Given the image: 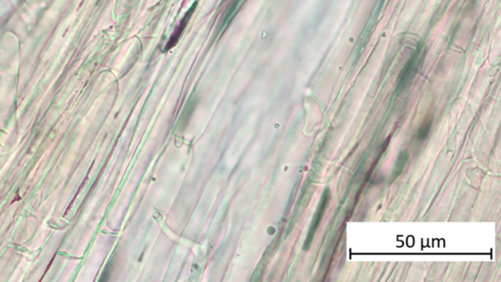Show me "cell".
I'll use <instances>...</instances> for the list:
<instances>
[{
    "label": "cell",
    "instance_id": "obj_1",
    "mask_svg": "<svg viewBox=\"0 0 501 282\" xmlns=\"http://www.w3.org/2000/svg\"><path fill=\"white\" fill-rule=\"evenodd\" d=\"M329 200H330V191L329 189H326L324 191L323 196H322V199L320 201V204L318 206V209H317V212L313 218V223L311 225V229H310V231H309V235H307V238L305 240V243H304V249L307 250L312 244V241H313V237H314V234L316 232V230L318 229L319 227V223L321 221V219L323 218L324 213H325V210L327 208V205L329 203Z\"/></svg>",
    "mask_w": 501,
    "mask_h": 282
},
{
    "label": "cell",
    "instance_id": "obj_5",
    "mask_svg": "<svg viewBox=\"0 0 501 282\" xmlns=\"http://www.w3.org/2000/svg\"><path fill=\"white\" fill-rule=\"evenodd\" d=\"M431 126H432V118H428L424 121V123L418 129L417 138L419 140H424L428 136Z\"/></svg>",
    "mask_w": 501,
    "mask_h": 282
},
{
    "label": "cell",
    "instance_id": "obj_4",
    "mask_svg": "<svg viewBox=\"0 0 501 282\" xmlns=\"http://www.w3.org/2000/svg\"><path fill=\"white\" fill-rule=\"evenodd\" d=\"M407 160H408V154H407V152H402L399 155L397 165H396V167L394 170V176H393V178H391V180L392 179H396L401 174V172L403 171L404 166L407 164Z\"/></svg>",
    "mask_w": 501,
    "mask_h": 282
},
{
    "label": "cell",
    "instance_id": "obj_3",
    "mask_svg": "<svg viewBox=\"0 0 501 282\" xmlns=\"http://www.w3.org/2000/svg\"><path fill=\"white\" fill-rule=\"evenodd\" d=\"M419 53H420V48L414 54H412V56L410 57V59L407 63L406 67L403 68V70H402V72L400 73V76L398 77V80H399L398 88L404 87L406 84H407V81L412 76V73H413L414 70H415V65H416V62H417V57Z\"/></svg>",
    "mask_w": 501,
    "mask_h": 282
},
{
    "label": "cell",
    "instance_id": "obj_2",
    "mask_svg": "<svg viewBox=\"0 0 501 282\" xmlns=\"http://www.w3.org/2000/svg\"><path fill=\"white\" fill-rule=\"evenodd\" d=\"M196 5H197V3H195V4H194L192 7H190V9L186 12L185 16H184V17L181 19V21H180V23H179V25H178V27H177V29L175 30L174 33L171 34V36H170V39H169V41H168V42H167V45H166V48H165V51H167V50L171 49V48H172V47H174V46H175V45L178 43V40L180 39V36H181L182 32L184 31L185 27L187 26L188 22H189V20L191 19V16H192L193 12L195 11V7H196Z\"/></svg>",
    "mask_w": 501,
    "mask_h": 282
}]
</instances>
